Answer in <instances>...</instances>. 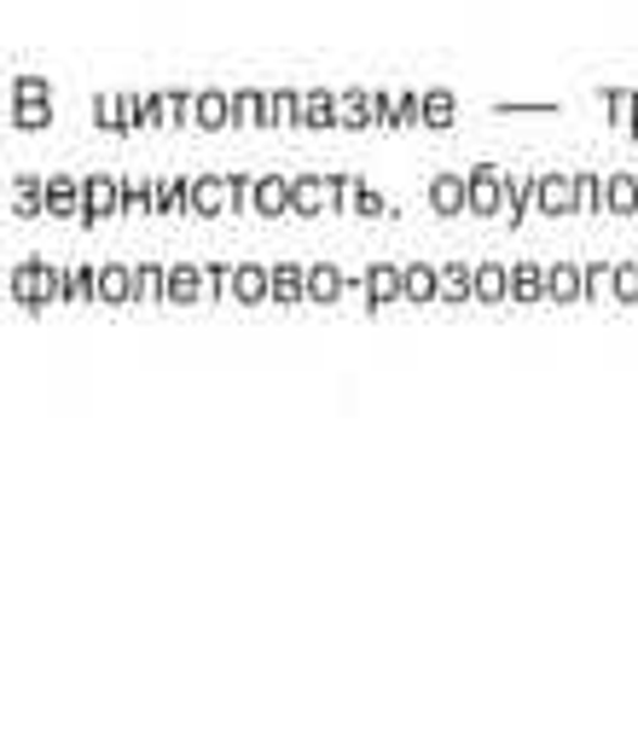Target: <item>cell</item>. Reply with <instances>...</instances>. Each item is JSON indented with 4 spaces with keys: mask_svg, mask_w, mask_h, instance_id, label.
Here are the masks:
<instances>
[{
    "mask_svg": "<svg viewBox=\"0 0 638 743\" xmlns=\"http://www.w3.org/2000/svg\"><path fill=\"white\" fill-rule=\"evenodd\" d=\"M476 302L482 308H506L511 302V262H499V256L476 262Z\"/></svg>",
    "mask_w": 638,
    "mask_h": 743,
    "instance_id": "obj_18",
    "label": "cell"
},
{
    "mask_svg": "<svg viewBox=\"0 0 638 743\" xmlns=\"http://www.w3.org/2000/svg\"><path fill=\"white\" fill-rule=\"evenodd\" d=\"M308 302V262H273V308H302Z\"/></svg>",
    "mask_w": 638,
    "mask_h": 743,
    "instance_id": "obj_21",
    "label": "cell"
},
{
    "mask_svg": "<svg viewBox=\"0 0 638 743\" xmlns=\"http://www.w3.org/2000/svg\"><path fill=\"white\" fill-rule=\"evenodd\" d=\"M123 180L128 175H111V168H93V175H81V232L105 227V222H123Z\"/></svg>",
    "mask_w": 638,
    "mask_h": 743,
    "instance_id": "obj_3",
    "label": "cell"
},
{
    "mask_svg": "<svg viewBox=\"0 0 638 743\" xmlns=\"http://www.w3.org/2000/svg\"><path fill=\"white\" fill-rule=\"evenodd\" d=\"M157 222H192V175H157Z\"/></svg>",
    "mask_w": 638,
    "mask_h": 743,
    "instance_id": "obj_20",
    "label": "cell"
},
{
    "mask_svg": "<svg viewBox=\"0 0 638 743\" xmlns=\"http://www.w3.org/2000/svg\"><path fill=\"white\" fill-rule=\"evenodd\" d=\"M372 99H378V128H395V93L390 88H372Z\"/></svg>",
    "mask_w": 638,
    "mask_h": 743,
    "instance_id": "obj_44",
    "label": "cell"
},
{
    "mask_svg": "<svg viewBox=\"0 0 638 743\" xmlns=\"http://www.w3.org/2000/svg\"><path fill=\"white\" fill-rule=\"evenodd\" d=\"M580 267H586V302L610 297V285H615V262H580Z\"/></svg>",
    "mask_w": 638,
    "mask_h": 743,
    "instance_id": "obj_40",
    "label": "cell"
},
{
    "mask_svg": "<svg viewBox=\"0 0 638 743\" xmlns=\"http://www.w3.org/2000/svg\"><path fill=\"white\" fill-rule=\"evenodd\" d=\"M442 302H447V308L476 302V262H464V256H447L442 262Z\"/></svg>",
    "mask_w": 638,
    "mask_h": 743,
    "instance_id": "obj_22",
    "label": "cell"
},
{
    "mask_svg": "<svg viewBox=\"0 0 638 743\" xmlns=\"http://www.w3.org/2000/svg\"><path fill=\"white\" fill-rule=\"evenodd\" d=\"M250 215L256 222H291V175H279V168H267V175H256V186H250Z\"/></svg>",
    "mask_w": 638,
    "mask_h": 743,
    "instance_id": "obj_9",
    "label": "cell"
},
{
    "mask_svg": "<svg viewBox=\"0 0 638 743\" xmlns=\"http://www.w3.org/2000/svg\"><path fill=\"white\" fill-rule=\"evenodd\" d=\"M308 128H343L337 123V88H308Z\"/></svg>",
    "mask_w": 638,
    "mask_h": 743,
    "instance_id": "obj_33",
    "label": "cell"
},
{
    "mask_svg": "<svg viewBox=\"0 0 638 743\" xmlns=\"http://www.w3.org/2000/svg\"><path fill=\"white\" fill-rule=\"evenodd\" d=\"M123 222H157V175L123 180Z\"/></svg>",
    "mask_w": 638,
    "mask_h": 743,
    "instance_id": "obj_23",
    "label": "cell"
},
{
    "mask_svg": "<svg viewBox=\"0 0 638 743\" xmlns=\"http://www.w3.org/2000/svg\"><path fill=\"white\" fill-rule=\"evenodd\" d=\"M343 297H355V279L337 262H308V302L314 308H337Z\"/></svg>",
    "mask_w": 638,
    "mask_h": 743,
    "instance_id": "obj_13",
    "label": "cell"
},
{
    "mask_svg": "<svg viewBox=\"0 0 638 743\" xmlns=\"http://www.w3.org/2000/svg\"><path fill=\"white\" fill-rule=\"evenodd\" d=\"M88 116L99 134H116V140H128V116H123V93H93L88 99Z\"/></svg>",
    "mask_w": 638,
    "mask_h": 743,
    "instance_id": "obj_30",
    "label": "cell"
},
{
    "mask_svg": "<svg viewBox=\"0 0 638 743\" xmlns=\"http://www.w3.org/2000/svg\"><path fill=\"white\" fill-rule=\"evenodd\" d=\"M546 302H558V308L586 302V267L580 262H546Z\"/></svg>",
    "mask_w": 638,
    "mask_h": 743,
    "instance_id": "obj_15",
    "label": "cell"
},
{
    "mask_svg": "<svg viewBox=\"0 0 638 743\" xmlns=\"http://www.w3.org/2000/svg\"><path fill=\"white\" fill-rule=\"evenodd\" d=\"M610 302H621V308H638V262H615V285H610Z\"/></svg>",
    "mask_w": 638,
    "mask_h": 743,
    "instance_id": "obj_36",
    "label": "cell"
},
{
    "mask_svg": "<svg viewBox=\"0 0 638 743\" xmlns=\"http://www.w3.org/2000/svg\"><path fill=\"white\" fill-rule=\"evenodd\" d=\"M464 180H470V215H476V222H506V168L470 163Z\"/></svg>",
    "mask_w": 638,
    "mask_h": 743,
    "instance_id": "obj_5",
    "label": "cell"
},
{
    "mask_svg": "<svg viewBox=\"0 0 638 743\" xmlns=\"http://www.w3.org/2000/svg\"><path fill=\"white\" fill-rule=\"evenodd\" d=\"M140 116H145V134L175 128V116H169V88H163V93H140Z\"/></svg>",
    "mask_w": 638,
    "mask_h": 743,
    "instance_id": "obj_37",
    "label": "cell"
},
{
    "mask_svg": "<svg viewBox=\"0 0 638 743\" xmlns=\"http://www.w3.org/2000/svg\"><path fill=\"white\" fill-rule=\"evenodd\" d=\"M395 128H424V88H395Z\"/></svg>",
    "mask_w": 638,
    "mask_h": 743,
    "instance_id": "obj_35",
    "label": "cell"
},
{
    "mask_svg": "<svg viewBox=\"0 0 638 743\" xmlns=\"http://www.w3.org/2000/svg\"><path fill=\"white\" fill-rule=\"evenodd\" d=\"M227 302H239V308H273V262H232Z\"/></svg>",
    "mask_w": 638,
    "mask_h": 743,
    "instance_id": "obj_7",
    "label": "cell"
},
{
    "mask_svg": "<svg viewBox=\"0 0 638 743\" xmlns=\"http://www.w3.org/2000/svg\"><path fill=\"white\" fill-rule=\"evenodd\" d=\"M424 204H430V215H442V222H459V215H470V180L459 168H435L424 180Z\"/></svg>",
    "mask_w": 638,
    "mask_h": 743,
    "instance_id": "obj_6",
    "label": "cell"
},
{
    "mask_svg": "<svg viewBox=\"0 0 638 743\" xmlns=\"http://www.w3.org/2000/svg\"><path fill=\"white\" fill-rule=\"evenodd\" d=\"M232 128H261V88H232Z\"/></svg>",
    "mask_w": 638,
    "mask_h": 743,
    "instance_id": "obj_34",
    "label": "cell"
},
{
    "mask_svg": "<svg viewBox=\"0 0 638 743\" xmlns=\"http://www.w3.org/2000/svg\"><path fill=\"white\" fill-rule=\"evenodd\" d=\"M459 123V93H447V88H424V128H452Z\"/></svg>",
    "mask_w": 638,
    "mask_h": 743,
    "instance_id": "obj_31",
    "label": "cell"
},
{
    "mask_svg": "<svg viewBox=\"0 0 638 743\" xmlns=\"http://www.w3.org/2000/svg\"><path fill=\"white\" fill-rule=\"evenodd\" d=\"M291 210H296V222H326V215H337L331 180L319 175V168H296L291 175Z\"/></svg>",
    "mask_w": 638,
    "mask_h": 743,
    "instance_id": "obj_8",
    "label": "cell"
},
{
    "mask_svg": "<svg viewBox=\"0 0 638 743\" xmlns=\"http://www.w3.org/2000/svg\"><path fill=\"white\" fill-rule=\"evenodd\" d=\"M610 215H638V175L633 168H610Z\"/></svg>",
    "mask_w": 638,
    "mask_h": 743,
    "instance_id": "obj_32",
    "label": "cell"
},
{
    "mask_svg": "<svg viewBox=\"0 0 638 743\" xmlns=\"http://www.w3.org/2000/svg\"><path fill=\"white\" fill-rule=\"evenodd\" d=\"M99 308H133V262H99Z\"/></svg>",
    "mask_w": 638,
    "mask_h": 743,
    "instance_id": "obj_17",
    "label": "cell"
},
{
    "mask_svg": "<svg viewBox=\"0 0 638 743\" xmlns=\"http://www.w3.org/2000/svg\"><path fill=\"white\" fill-rule=\"evenodd\" d=\"M337 123L355 128V134L378 128V99H372V88H337Z\"/></svg>",
    "mask_w": 638,
    "mask_h": 743,
    "instance_id": "obj_25",
    "label": "cell"
},
{
    "mask_svg": "<svg viewBox=\"0 0 638 743\" xmlns=\"http://www.w3.org/2000/svg\"><path fill=\"white\" fill-rule=\"evenodd\" d=\"M81 175H71V168H59V175H47V222L59 227H81Z\"/></svg>",
    "mask_w": 638,
    "mask_h": 743,
    "instance_id": "obj_11",
    "label": "cell"
},
{
    "mask_svg": "<svg viewBox=\"0 0 638 743\" xmlns=\"http://www.w3.org/2000/svg\"><path fill=\"white\" fill-rule=\"evenodd\" d=\"M250 186H256V175H244V168H227V192H232V215H250Z\"/></svg>",
    "mask_w": 638,
    "mask_h": 743,
    "instance_id": "obj_42",
    "label": "cell"
},
{
    "mask_svg": "<svg viewBox=\"0 0 638 743\" xmlns=\"http://www.w3.org/2000/svg\"><path fill=\"white\" fill-rule=\"evenodd\" d=\"M528 210H534V175H516V168H506V232H523L528 227Z\"/></svg>",
    "mask_w": 638,
    "mask_h": 743,
    "instance_id": "obj_26",
    "label": "cell"
},
{
    "mask_svg": "<svg viewBox=\"0 0 638 743\" xmlns=\"http://www.w3.org/2000/svg\"><path fill=\"white\" fill-rule=\"evenodd\" d=\"M598 99H603V116H610V128L627 134V123H633V88H603Z\"/></svg>",
    "mask_w": 638,
    "mask_h": 743,
    "instance_id": "obj_38",
    "label": "cell"
},
{
    "mask_svg": "<svg viewBox=\"0 0 638 743\" xmlns=\"http://www.w3.org/2000/svg\"><path fill=\"white\" fill-rule=\"evenodd\" d=\"M355 297L366 314H390L395 302H407V285H400V262H366L355 279Z\"/></svg>",
    "mask_w": 638,
    "mask_h": 743,
    "instance_id": "obj_4",
    "label": "cell"
},
{
    "mask_svg": "<svg viewBox=\"0 0 638 743\" xmlns=\"http://www.w3.org/2000/svg\"><path fill=\"white\" fill-rule=\"evenodd\" d=\"M400 285H407L412 308H435L442 302V262H424V256L400 262Z\"/></svg>",
    "mask_w": 638,
    "mask_h": 743,
    "instance_id": "obj_14",
    "label": "cell"
},
{
    "mask_svg": "<svg viewBox=\"0 0 638 743\" xmlns=\"http://www.w3.org/2000/svg\"><path fill=\"white\" fill-rule=\"evenodd\" d=\"M169 116H175V134L197 128V88H169Z\"/></svg>",
    "mask_w": 638,
    "mask_h": 743,
    "instance_id": "obj_39",
    "label": "cell"
},
{
    "mask_svg": "<svg viewBox=\"0 0 638 743\" xmlns=\"http://www.w3.org/2000/svg\"><path fill=\"white\" fill-rule=\"evenodd\" d=\"M348 215H360V222H395V204L378 192V186H366L355 175V186H348Z\"/></svg>",
    "mask_w": 638,
    "mask_h": 743,
    "instance_id": "obj_28",
    "label": "cell"
},
{
    "mask_svg": "<svg viewBox=\"0 0 638 743\" xmlns=\"http://www.w3.org/2000/svg\"><path fill=\"white\" fill-rule=\"evenodd\" d=\"M627 140H638V88H633V123H627Z\"/></svg>",
    "mask_w": 638,
    "mask_h": 743,
    "instance_id": "obj_45",
    "label": "cell"
},
{
    "mask_svg": "<svg viewBox=\"0 0 638 743\" xmlns=\"http://www.w3.org/2000/svg\"><path fill=\"white\" fill-rule=\"evenodd\" d=\"M499 116H523V111H558L551 99H506V105H494Z\"/></svg>",
    "mask_w": 638,
    "mask_h": 743,
    "instance_id": "obj_43",
    "label": "cell"
},
{
    "mask_svg": "<svg viewBox=\"0 0 638 743\" xmlns=\"http://www.w3.org/2000/svg\"><path fill=\"white\" fill-rule=\"evenodd\" d=\"M215 215H232L227 175H215V168H197V175H192V222H215Z\"/></svg>",
    "mask_w": 638,
    "mask_h": 743,
    "instance_id": "obj_12",
    "label": "cell"
},
{
    "mask_svg": "<svg viewBox=\"0 0 638 743\" xmlns=\"http://www.w3.org/2000/svg\"><path fill=\"white\" fill-rule=\"evenodd\" d=\"M7 123L18 128V134H41V128H53V99H18V93H12Z\"/></svg>",
    "mask_w": 638,
    "mask_h": 743,
    "instance_id": "obj_29",
    "label": "cell"
},
{
    "mask_svg": "<svg viewBox=\"0 0 638 743\" xmlns=\"http://www.w3.org/2000/svg\"><path fill=\"white\" fill-rule=\"evenodd\" d=\"M209 302V274L197 262H169V308H197Z\"/></svg>",
    "mask_w": 638,
    "mask_h": 743,
    "instance_id": "obj_16",
    "label": "cell"
},
{
    "mask_svg": "<svg viewBox=\"0 0 638 743\" xmlns=\"http://www.w3.org/2000/svg\"><path fill=\"white\" fill-rule=\"evenodd\" d=\"M7 204H12V222H47V175L18 168L7 180Z\"/></svg>",
    "mask_w": 638,
    "mask_h": 743,
    "instance_id": "obj_10",
    "label": "cell"
},
{
    "mask_svg": "<svg viewBox=\"0 0 638 743\" xmlns=\"http://www.w3.org/2000/svg\"><path fill=\"white\" fill-rule=\"evenodd\" d=\"M534 215H546V222H569V215H586L580 175H569V168H540V175H534Z\"/></svg>",
    "mask_w": 638,
    "mask_h": 743,
    "instance_id": "obj_2",
    "label": "cell"
},
{
    "mask_svg": "<svg viewBox=\"0 0 638 743\" xmlns=\"http://www.w3.org/2000/svg\"><path fill=\"white\" fill-rule=\"evenodd\" d=\"M7 93H18V99H53V81L36 76V71H18L7 81Z\"/></svg>",
    "mask_w": 638,
    "mask_h": 743,
    "instance_id": "obj_41",
    "label": "cell"
},
{
    "mask_svg": "<svg viewBox=\"0 0 638 743\" xmlns=\"http://www.w3.org/2000/svg\"><path fill=\"white\" fill-rule=\"evenodd\" d=\"M140 302L169 308V262H133V308Z\"/></svg>",
    "mask_w": 638,
    "mask_h": 743,
    "instance_id": "obj_27",
    "label": "cell"
},
{
    "mask_svg": "<svg viewBox=\"0 0 638 743\" xmlns=\"http://www.w3.org/2000/svg\"><path fill=\"white\" fill-rule=\"evenodd\" d=\"M197 134H232V88H197Z\"/></svg>",
    "mask_w": 638,
    "mask_h": 743,
    "instance_id": "obj_24",
    "label": "cell"
},
{
    "mask_svg": "<svg viewBox=\"0 0 638 743\" xmlns=\"http://www.w3.org/2000/svg\"><path fill=\"white\" fill-rule=\"evenodd\" d=\"M534 302H546V262L516 256L511 262V308H534Z\"/></svg>",
    "mask_w": 638,
    "mask_h": 743,
    "instance_id": "obj_19",
    "label": "cell"
},
{
    "mask_svg": "<svg viewBox=\"0 0 638 743\" xmlns=\"http://www.w3.org/2000/svg\"><path fill=\"white\" fill-rule=\"evenodd\" d=\"M71 256L53 262V256H18L7 267V297L12 308H24L29 319H41L47 308H59V302H71Z\"/></svg>",
    "mask_w": 638,
    "mask_h": 743,
    "instance_id": "obj_1",
    "label": "cell"
}]
</instances>
